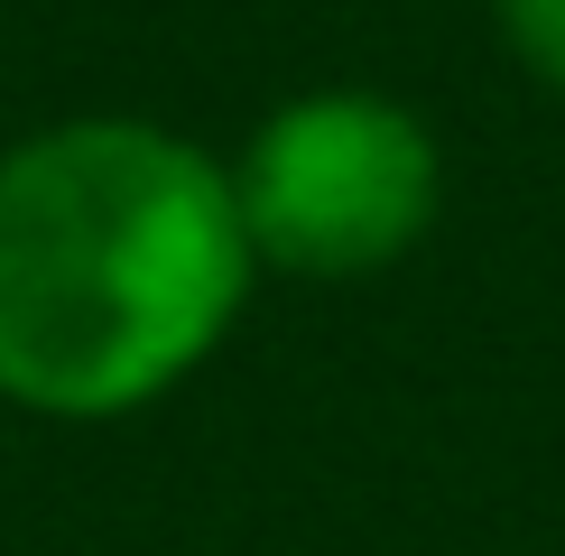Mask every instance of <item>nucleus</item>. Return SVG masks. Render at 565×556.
I'll return each instance as SVG.
<instances>
[{"label": "nucleus", "mask_w": 565, "mask_h": 556, "mask_svg": "<svg viewBox=\"0 0 565 556\" xmlns=\"http://www.w3.org/2000/svg\"><path fill=\"white\" fill-rule=\"evenodd\" d=\"M250 260L232 168L139 111L46 121L0 149V399L111 427L158 408L242 324Z\"/></svg>", "instance_id": "f257e3e1"}, {"label": "nucleus", "mask_w": 565, "mask_h": 556, "mask_svg": "<svg viewBox=\"0 0 565 556\" xmlns=\"http://www.w3.org/2000/svg\"><path fill=\"white\" fill-rule=\"evenodd\" d=\"M232 204L250 260L288 278H381L445 214V149L398 93L316 84L242 139Z\"/></svg>", "instance_id": "f03ea898"}, {"label": "nucleus", "mask_w": 565, "mask_h": 556, "mask_svg": "<svg viewBox=\"0 0 565 556\" xmlns=\"http://www.w3.org/2000/svg\"><path fill=\"white\" fill-rule=\"evenodd\" d=\"M491 19H501V46L520 56V75L565 103V0H491Z\"/></svg>", "instance_id": "7ed1b4c3"}]
</instances>
